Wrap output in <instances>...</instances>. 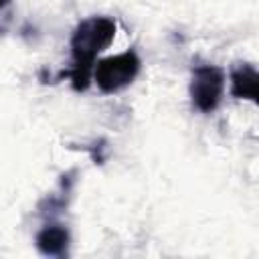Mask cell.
I'll return each mask as SVG.
<instances>
[{"instance_id": "6da1fadb", "label": "cell", "mask_w": 259, "mask_h": 259, "mask_svg": "<svg viewBox=\"0 0 259 259\" xmlns=\"http://www.w3.org/2000/svg\"><path fill=\"white\" fill-rule=\"evenodd\" d=\"M113 34H115V22L105 16H91L75 28L71 38L75 89L87 87L93 59L113 40Z\"/></svg>"}, {"instance_id": "7a4b0ae2", "label": "cell", "mask_w": 259, "mask_h": 259, "mask_svg": "<svg viewBox=\"0 0 259 259\" xmlns=\"http://www.w3.org/2000/svg\"><path fill=\"white\" fill-rule=\"evenodd\" d=\"M138 71H140L138 55L134 51H125L121 55L107 57V59L99 61L93 69V75H95V81L101 91L113 93V91L127 87L136 79Z\"/></svg>"}, {"instance_id": "3957f363", "label": "cell", "mask_w": 259, "mask_h": 259, "mask_svg": "<svg viewBox=\"0 0 259 259\" xmlns=\"http://www.w3.org/2000/svg\"><path fill=\"white\" fill-rule=\"evenodd\" d=\"M223 89H225V73L219 67L202 65L194 69L190 95L200 111H212L221 101Z\"/></svg>"}, {"instance_id": "277c9868", "label": "cell", "mask_w": 259, "mask_h": 259, "mask_svg": "<svg viewBox=\"0 0 259 259\" xmlns=\"http://www.w3.org/2000/svg\"><path fill=\"white\" fill-rule=\"evenodd\" d=\"M231 83H233V95L237 97H247L253 99L257 97V71L253 65H239L231 73Z\"/></svg>"}, {"instance_id": "5b68a950", "label": "cell", "mask_w": 259, "mask_h": 259, "mask_svg": "<svg viewBox=\"0 0 259 259\" xmlns=\"http://www.w3.org/2000/svg\"><path fill=\"white\" fill-rule=\"evenodd\" d=\"M36 241H38V247L42 253L57 255L67 247L69 237H67V231L63 227H47V229H42V233L38 235Z\"/></svg>"}]
</instances>
